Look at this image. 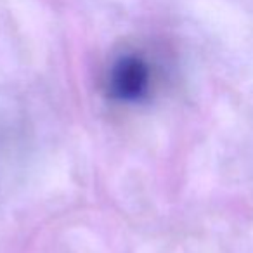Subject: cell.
Returning a JSON list of instances; mask_svg holds the SVG:
<instances>
[{"mask_svg": "<svg viewBox=\"0 0 253 253\" xmlns=\"http://www.w3.org/2000/svg\"><path fill=\"white\" fill-rule=\"evenodd\" d=\"M151 82L149 64L135 54L122 56L109 73V92L118 101H139L146 95Z\"/></svg>", "mask_w": 253, "mask_h": 253, "instance_id": "cell-1", "label": "cell"}]
</instances>
